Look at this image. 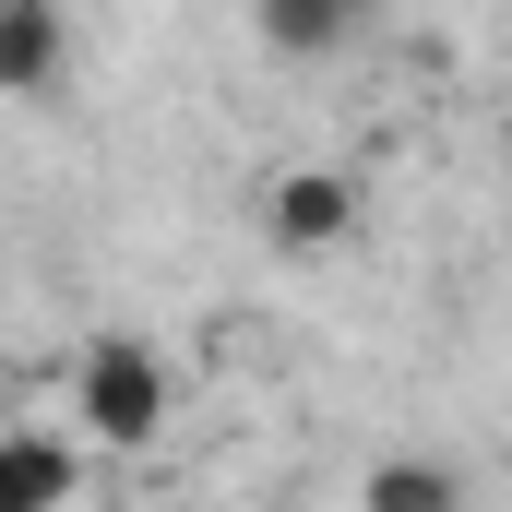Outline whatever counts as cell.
Instances as JSON below:
<instances>
[{
  "label": "cell",
  "instance_id": "cell-1",
  "mask_svg": "<svg viewBox=\"0 0 512 512\" xmlns=\"http://www.w3.org/2000/svg\"><path fill=\"white\" fill-rule=\"evenodd\" d=\"M167 417H179V382H167V358H155L143 334H96V346L72 358V429H84V441L143 453Z\"/></svg>",
  "mask_w": 512,
  "mask_h": 512
},
{
  "label": "cell",
  "instance_id": "cell-2",
  "mask_svg": "<svg viewBox=\"0 0 512 512\" xmlns=\"http://www.w3.org/2000/svg\"><path fill=\"white\" fill-rule=\"evenodd\" d=\"M358 215H370V203H358V179H346V167H286V179H274V191H262V239H274V251H346V239H358Z\"/></svg>",
  "mask_w": 512,
  "mask_h": 512
},
{
  "label": "cell",
  "instance_id": "cell-3",
  "mask_svg": "<svg viewBox=\"0 0 512 512\" xmlns=\"http://www.w3.org/2000/svg\"><path fill=\"white\" fill-rule=\"evenodd\" d=\"M72 72V12L60 0H0V96H48Z\"/></svg>",
  "mask_w": 512,
  "mask_h": 512
},
{
  "label": "cell",
  "instance_id": "cell-4",
  "mask_svg": "<svg viewBox=\"0 0 512 512\" xmlns=\"http://www.w3.org/2000/svg\"><path fill=\"white\" fill-rule=\"evenodd\" d=\"M84 453L60 429H0V512H72Z\"/></svg>",
  "mask_w": 512,
  "mask_h": 512
},
{
  "label": "cell",
  "instance_id": "cell-5",
  "mask_svg": "<svg viewBox=\"0 0 512 512\" xmlns=\"http://www.w3.org/2000/svg\"><path fill=\"white\" fill-rule=\"evenodd\" d=\"M370 12L382 0H251V36L274 60H334L346 36H370Z\"/></svg>",
  "mask_w": 512,
  "mask_h": 512
},
{
  "label": "cell",
  "instance_id": "cell-6",
  "mask_svg": "<svg viewBox=\"0 0 512 512\" xmlns=\"http://www.w3.org/2000/svg\"><path fill=\"white\" fill-rule=\"evenodd\" d=\"M358 512H465V465H441V453H393L358 477Z\"/></svg>",
  "mask_w": 512,
  "mask_h": 512
}]
</instances>
